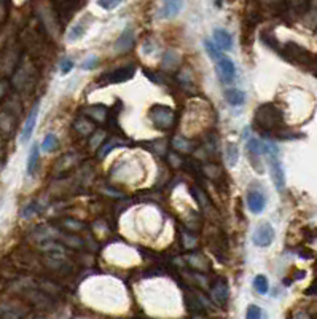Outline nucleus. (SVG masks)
<instances>
[{"mask_svg":"<svg viewBox=\"0 0 317 319\" xmlns=\"http://www.w3.org/2000/svg\"><path fill=\"white\" fill-rule=\"evenodd\" d=\"M39 158H40L39 146H37V144H34L32 149H30V153H29V158H27V174H34V171L37 169Z\"/></svg>","mask_w":317,"mask_h":319,"instance_id":"nucleus-13","label":"nucleus"},{"mask_svg":"<svg viewBox=\"0 0 317 319\" xmlns=\"http://www.w3.org/2000/svg\"><path fill=\"white\" fill-rule=\"evenodd\" d=\"M85 31H86V24L83 21L77 22V24L69 31V35H67V40L69 42H75L78 39H81L85 35Z\"/></svg>","mask_w":317,"mask_h":319,"instance_id":"nucleus-14","label":"nucleus"},{"mask_svg":"<svg viewBox=\"0 0 317 319\" xmlns=\"http://www.w3.org/2000/svg\"><path fill=\"white\" fill-rule=\"evenodd\" d=\"M183 7V0H164L163 10H161V18H174L180 13V10Z\"/></svg>","mask_w":317,"mask_h":319,"instance_id":"nucleus-7","label":"nucleus"},{"mask_svg":"<svg viewBox=\"0 0 317 319\" xmlns=\"http://www.w3.org/2000/svg\"><path fill=\"white\" fill-rule=\"evenodd\" d=\"M274 236H276L274 228L269 225V223H262V225L257 227V230L253 231L252 241L258 247H268L274 241Z\"/></svg>","mask_w":317,"mask_h":319,"instance_id":"nucleus-6","label":"nucleus"},{"mask_svg":"<svg viewBox=\"0 0 317 319\" xmlns=\"http://www.w3.org/2000/svg\"><path fill=\"white\" fill-rule=\"evenodd\" d=\"M150 118L158 128L168 129L174 125L175 115L169 107H164V105H155V107L150 110Z\"/></svg>","mask_w":317,"mask_h":319,"instance_id":"nucleus-4","label":"nucleus"},{"mask_svg":"<svg viewBox=\"0 0 317 319\" xmlns=\"http://www.w3.org/2000/svg\"><path fill=\"white\" fill-rule=\"evenodd\" d=\"M56 147H57V137L54 134H48V136L45 137V140H43L42 149L45 152H53Z\"/></svg>","mask_w":317,"mask_h":319,"instance_id":"nucleus-17","label":"nucleus"},{"mask_svg":"<svg viewBox=\"0 0 317 319\" xmlns=\"http://www.w3.org/2000/svg\"><path fill=\"white\" fill-rule=\"evenodd\" d=\"M263 313H262V308L257 305H250L247 308V313H245V319H262Z\"/></svg>","mask_w":317,"mask_h":319,"instance_id":"nucleus-18","label":"nucleus"},{"mask_svg":"<svg viewBox=\"0 0 317 319\" xmlns=\"http://www.w3.org/2000/svg\"><path fill=\"white\" fill-rule=\"evenodd\" d=\"M253 287H255V291H257L258 294L265 295V294L268 292V289H269V284H268L266 276H263V275H257L255 279H253Z\"/></svg>","mask_w":317,"mask_h":319,"instance_id":"nucleus-16","label":"nucleus"},{"mask_svg":"<svg viewBox=\"0 0 317 319\" xmlns=\"http://www.w3.org/2000/svg\"><path fill=\"white\" fill-rule=\"evenodd\" d=\"M123 0H98V5L104 10H113L116 8Z\"/></svg>","mask_w":317,"mask_h":319,"instance_id":"nucleus-19","label":"nucleus"},{"mask_svg":"<svg viewBox=\"0 0 317 319\" xmlns=\"http://www.w3.org/2000/svg\"><path fill=\"white\" fill-rule=\"evenodd\" d=\"M204 46H206L207 54L210 56V59H212L215 67H217L218 78L225 85L231 83V81L234 80V77H236V67H234V63L231 61L230 57H227L225 54H221V50L210 40H204Z\"/></svg>","mask_w":317,"mask_h":319,"instance_id":"nucleus-1","label":"nucleus"},{"mask_svg":"<svg viewBox=\"0 0 317 319\" xmlns=\"http://www.w3.org/2000/svg\"><path fill=\"white\" fill-rule=\"evenodd\" d=\"M98 64V57L96 56H89L85 59V63H83V69H92V67H96Z\"/></svg>","mask_w":317,"mask_h":319,"instance_id":"nucleus-20","label":"nucleus"},{"mask_svg":"<svg viewBox=\"0 0 317 319\" xmlns=\"http://www.w3.org/2000/svg\"><path fill=\"white\" fill-rule=\"evenodd\" d=\"M72 67H74V63L70 61V59H64V61L61 63V72L62 74H69Z\"/></svg>","mask_w":317,"mask_h":319,"instance_id":"nucleus-21","label":"nucleus"},{"mask_svg":"<svg viewBox=\"0 0 317 319\" xmlns=\"http://www.w3.org/2000/svg\"><path fill=\"white\" fill-rule=\"evenodd\" d=\"M265 155L268 157V164L269 171H271V179L276 185L277 190H282L286 185V177H284V169L280 166V161L277 158V149L273 144H266Z\"/></svg>","mask_w":317,"mask_h":319,"instance_id":"nucleus-2","label":"nucleus"},{"mask_svg":"<svg viewBox=\"0 0 317 319\" xmlns=\"http://www.w3.org/2000/svg\"><path fill=\"white\" fill-rule=\"evenodd\" d=\"M212 295H214V300H215L217 303L225 305V302H227V299H228V286H227L223 281H218L217 284L214 286Z\"/></svg>","mask_w":317,"mask_h":319,"instance_id":"nucleus-12","label":"nucleus"},{"mask_svg":"<svg viewBox=\"0 0 317 319\" xmlns=\"http://www.w3.org/2000/svg\"><path fill=\"white\" fill-rule=\"evenodd\" d=\"M223 94H225L227 102L231 104V105H241L245 101V94L241 90H236V88H227Z\"/></svg>","mask_w":317,"mask_h":319,"instance_id":"nucleus-11","label":"nucleus"},{"mask_svg":"<svg viewBox=\"0 0 317 319\" xmlns=\"http://www.w3.org/2000/svg\"><path fill=\"white\" fill-rule=\"evenodd\" d=\"M214 42L215 45L221 51H227V50H231L233 46V37L231 34L225 29H215L214 31Z\"/></svg>","mask_w":317,"mask_h":319,"instance_id":"nucleus-8","label":"nucleus"},{"mask_svg":"<svg viewBox=\"0 0 317 319\" xmlns=\"http://www.w3.org/2000/svg\"><path fill=\"white\" fill-rule=\"evenodd\" d=\"M39 107H40V104L37 102L32 107L29 117H27V120L24 123V129H22V140H27L30 136H32V131H34V128H35V123H37V117H39Z\"/></svg>","mask_w":317,"mask_h":319,"instance_id":"nucleus-9","label":"nucleus"},{"mask_svg":"<svg viewBox=\"0 0 317 319\" xmlns=\"http://www.w3.org/2000/svg\"><path fill=\"white\" fill-rule=\"evenodd\" d=\"M247 206L253 214H260L266 208V196L260 187H250L247 192Z\"/></svg>","mask_w":317,"mask_h":319,"instance_id":"nucleus-5","label":"nucleus"},{"mask_svg":"<svg viewBox=\"0 0 317 319\" xmlns=\"http://www.w3.org/2000/svg\"><path fill=\"white\" fill-rule=\"evenodd\" d=\"M238 158H239L238 146H236V144H228V146H227V161H228V164H230L231 168H233V166H236Z\"/></svg>","mask_w":317,"mask_h":319,"instance_id":"nucleus-15","label":"nucleus"},{"mask_svg":"<svg viewBox=\"0 0 317 319\" xmlns=\"http://www.w3.org/2000/svg\"><path fill=\"white\" fill-rule=\"evenodd\" d=\"M255 123L258 126H262V128L273 129V128H276L279 125V112L273 107L271 104L262 105V107L257 110Z\"/></svg>","mask_w":317,"mask_h":319,"instance_id":"nucleus-3","label":"nucleus"},{"mask_svg":"<svg viewBox=\"0 0 317 319\" xmlns=\"http://www.w3.org/2000/svg\"><path fill=\"white\" fill-rule=\"evenodd\" d=\"M134 74V67L128 66V67H121L118 70H115V72H112L110 78H109V83H120V81H126L133 77Z\"/></svg>","mask_w":317,"mask_h":319,"instance_id":"nucleus-10","label":"nucleus"}]
</instances>
